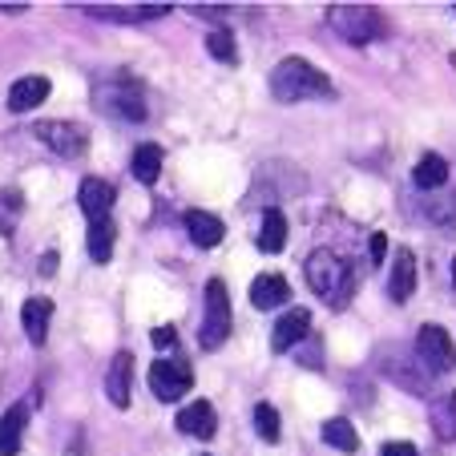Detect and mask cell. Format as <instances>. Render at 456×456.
<instances>
[{
    "instance_id": "7402d4cb",
    "label": "cell",
    "mask_w": 456,
    "mask_h": 456,
    "mask_svg": "<svg viewBox=\"0 0 456 456\" xmlns=\"http://www.w3.org/2000/svg\"><path fill=\"white\" fill-rule=\"evenodd\" d=\"M319 436H323V444L339 448V452H360V432H355V424L344 420V416H336V420H323Z\"/></svg>"
},
{
    "instance_id": "44dd1931",
    "label": "cell",
    "mask_w": 456,
    "mask_h": 456,
    "mask_svg": "<svg viewBox=\"0 0 456 456\" xmlns=\"http://www.w3.org/2000/svg\"><path fill=\"white\" fill-rule=\"evenodd\" d=\"M134 178L142 182V186H154L158 174H162V146H154V142H142L138 150H134Z\"/></svg>"
},
{
    "instance_id": "5b68a950",
    "label": "cell",
    "mask_w": 456,
    "mask_h": 456,
    "mask_svg": "<svg viewBox=\"0 0 456 456\" xmlns=\"http://www.w3.org/2000/svg\"><path fill=\"white\" fill-rule=\"evenodd\" d=\"M416 360L424 363L428 376H444V371L456 368V344L440 323H424L416 331Z\"/></svg>"
},
{
    "instance_id": "9a60e30c",
    "label": "cell",
    "mask_w": 456,
    "mask_h": 456,
    "mask_svg": "<svg viewBox=\"0 0 456 456\" xmlns=\"http://www.w3.org/2000/svg\"><path fill=\"white\" fill-rule=\"evenodd\" d=\"M215 428H218V416H215V404H210V400H194V404H186L178 412V432H186V436L210 440Z\"/></svg>"
},
{
    "instance_id": "ac0fdd59",
    "label": "cell",
    "mask_w": 456,
    "mask_h": 456,
    "mask_svg": "<svg viewBox=\"0 0 456 456\" xmlns=\"http://www.w3.org/2000/svg\"><path fill=\"white\" fill-rule=\"evenodd\" d=\"M182 223H186V231H190V239H194V247H218V242H223V218L218 215H207V210H186V218H182Z\"/></svg>"
},
{
    "instance_id": "9c48e42d",
    "label": "cell",
    "mask_w": 456,
    "mask_h": 456,
    "mask_svg": "<svg viewBox=\"0 0 456 456\" xmlns=\"http://www.w3.org/2000/svg\"><path fill=\"white\" fill-rule=\"evenodd\" d=\"M170 12V4H86V17L94 20H110V25H142V20H158Z\"/></svg>"
},
{
    "instance_id": "5bb4252c",
    "label": "cell",
    "mask_w": 456,
    "mask_h": 456,
    "mask_svg": "<svg viewBox=\"0 0 456 456\" xmlns=\"http://www.w3.org/2000/svg\"><path fill=\"white\" fill-rule=\"evenodd\" d=\"M416 291V255L408 247L396 250V258H392V279H387V295H392V303H408Z\"/></svg>"
},
{
    "instance_id": "d4e9b609",
    "label": "cell",
    "mask_w": 456,
    "mask_h": 456,
    "mask_svg": "<svg viewBox=\"0 0 456 456\" xmlns=\"http://www.w3.org/2000/svg\"><path fill=\"white\" fill-rule=\"evenodd\" d=\"M113 239H118V226H113L110 218L89 223V258H94V263H110L113 258Z\"/></svg>"
},
{
    "instance_id": "484cf974",
    "label": "cell",
    "mask_w": 456,
    "mask_h": 456,
    "mask_svg": "<svg viewBox=\"0 0 456 456\" xmlns=\"http://www.w3.org/2000/svg\"><path fill=\"white\" fill-rule=\"evenodd\" d=\"M283 424H279V412L271 404H255V432L263 440H267V444H279V436H283Z\"/></svg>"
},
{
    "instance_id": "7a4b0ae2",
    "label": "cell",
    "mask_w": 456,
    "mask_h": 456,
    "mask_svg": "<svg viewBox=\"0 0 456 456\" xmlns=\"http://www.w3.org/2000/svg\"><path fill=\"white\" fill-rule=\"evenodd\" d=\"M307 287L315 295H323V299H331V307H344L347 299H352L355 291V271L347 267L344 258L336 255L331 247H319L307 255Z\"/></svg>"
},
{
    "instance_id": "4316f807",
    "label": "cell",
    "mask_w": 456,
    "mask_h": 456,
    "mask_svg": "<svg viewBox=\"0 0 456 456\" xmlns=\"http://www.w3.org/2000/svg\"><path fill=\"white\" fill-rule=\"evenodd\" d=\"M20 210H25V194L20 190H4L0 194V234H12Z\"/></svg>"
},
{
    "instance_id": "e0dca14e",
    "label": "cell",
    "mask_w": 456,
    "mask_h": 456,
    "mask_svg": "<svg viewBox=\"0 0 456 456\" xmlns=\"http://www.w3.org/2000/svg\"><path fill=\"white\" fill-rule=\"evenodd\" d=\"M49 89H53L49 77H41V73L12 81V89H9V110H12V113H28L33 105H41L45 97H49Z\"/></svg>"
},
{
    "instance_id": "f1b7e54d",
    "label": "cell",
    "mask_w": 456,
    "mask_h": 456,
    "mask_svg": "<svg viewBox=\"0 0 456 456\" xmlns=\"http://www.w3.org/2000/svg\"><path fill=\"white\" fill-rule=\"evenodd\" d=\"M424 218L440 223V226H456V199H432L428 207H424Z\"/></svg>"
},
{
    "instance_id": "83f0119b",
    "label": "cell",
    "mask_w": 456,
    "mask_h": 456,
    "mask_svg": "<svg viewBox=\"0 0 456 456\" xmlns=\"http://www.w3.org/2000/svg\"><path fill=\"white\" fill-rule=\"evenodd\" d=\"M207 53H210L215 61H226V65H234V61H239V49H234V37H231V33H223V28L207 37Z\"/></svg>"
},
{
    "instance_id": "6da1fadb",
    "label": "cell",
    "mask_w": 456,
    "mask_h": 456,
    "mask_svg": "<svg viewBox=\"0 0 456 456\" xmlns=\"http://www.w3.org/2000/svg\"><path fill=\"white\" fill-rule=\"evenodd\" d=\"M271 94H275V102H319V97H331L336 89H331L328 73L315 69L307 57H283L271 69Z\"/></svg>"
},
{
    "instance_id": "4dcf8cb0",
    "label": "cell",
    "mask_w": 456,
    "mask_h": 456,
    "mask_svg": "<svg viewBox=\"0 0 456 456\" xmlns=\"http://www.w3.org/2000/svg\"><path fill=\"white\" fill-rule=\"evenodd\" d=\"M379 456H420V452H416V444H408V440H387V444L379 448Z\"/></svg>"
},
{
    "instance_id": "4fadbf2b",
    "label": "cell",
    "mask_w": 456,
    "mask_h": 456,
    "mask_svg": "<svg viewBox=\"0 0 456 456\" xmlns=\"http://www.w3.org/2000/svg\"><path fill=\"white\" fill-rule=\"evenodd\" d=\"M49 319H53V299H45V295L25 299V307H20V328H25L33 347H41L45 339H49Z\"/></svg>"
},
{
    "instance_id": "f546056e",
    "label": "cell",
    "mask_w": 456,
    "mask_h": 456,
    "mask_svg": "<svg viewBox=\"0 0 456 456\" xmlns=\"http://www.w3.org/2000/svg\"><path fill=\"white\" fill-rule=\"evenodd\" d=\"M150 339H154V347H158V352H166V347H174V344H178V331H174L170 323H162V328H154V331H150Z\"/></svg>"
},
{
    "instance_id": "8fae6325",
    "label": "cell",
    "mask_w": 456,
    "mask_h": 456,
    "mask_svg": "<svg viewBox=\"0 0 456 456\" xmlns=\"http://www.w3.org/2000/svg\"><path fill=\"white\" fill-rule=\"evenodd\" d=\"M311 336V311L307 307H291L271 331V352H291L295 344Z\"/></svg>"
},
{
    "instance_id": "7c38bea8",
    "label": "cell",
    "mask_w": 456,
    "mask_h": 456,
    "mask_svg": "<svg viewBox=\"0 0 456 456\" xmlns=\"http://www.w3.org/2000/svg\"><path fill=\"white\" fill-rule=\"evenodd\" d=\"M129 392H134V355L118 352L105 371V396L113 408H129Z\"/></svg>"
},
{
    "instance_id": "2e32d148",
    "label": "cell",
    "mask_w": 456,
    "mask_h": 456,
    "mask_svg": "<svg viewBox=\"0 0 456 456\" xmlns=\"http://www.w3.org/2000/svg\"><path fill=\"white\" fill-rule=\"evenodd\" d=\"M287 299H291V287H287V279L275 275V271H267V275H258L255 283H250V303H255V311H271Z\"/></svg>"
},
{
    "instance_id": "d6986e66",
    "label": "cell",
    "mask_w": 456,
    "mask_h": 456,
    "mask_svg": "<svg viewBox=\"0 0 456 456\" xmlns=\"http://www.w3.org/2000/svg\"><path fill=\"white\" fill-rule=\"evenodd\" d=\"M25 424H28V404H12L9 412L0 416V456H17L20 452Z\"/></svg>"
},
{
    "instance_id": "d6a6232c",
    "label": "cell",
    "mask_w": 456,
    "mask_h": 456,
    "mask_svg": "<svg viewBox=\"0 0 456 456\" xmlns=\"http://www.w3.org/2000/svg\"><path fill=\"white\" fill-rule=\"evenodd\" d=\"M41 275H57V255H53V250L41 255Z\"/></svg>"
},
{
    "instance_id": "8992f818",
    "label": "cell",
    "mask_w": 456,
    "mask_h": 456,
    "mask_svg": "<svg viewBox=\"0 0 456 456\" xmlns=\"http://www.w3.org/2000/svg\"><path fill=\"white\" fill-rule=\"evenodd\" d=\"M41 146H49L57 158H81L89 150V134L77 121H33L28 129Z\"/></svg>"
},
{
    "instance_id": "ffe728a7",
    "label": "cell",
    "mask_w": 456,
    "mask_h": 456,
    "mask_svg": "<svg viewBox=\"0 0 456 456\" xmlns=\"http://www.w3.org/2000/svg\"><path fill=\"white\" fill-rule=\"evenodd\" d=\"M255 242H258L263 255H279V250L287 247V218H283L279 207H267V215H263V231L255 234Z\"/></svg>"
},
{
    "instance_id": "3957f363",
    "label": "cell",
    "mask_w": 456,
    "mask_h": 456,
    "mask_svg": "<svg viewBox=\"0 0 456 456\" xmlns=\"http://www.w3.org/2000/svg\"><path fill=\"white\" fill-rule=\"evenodd\" d=\"M331 33H339L347 45H371L387 33V20L371 4H331L328 9Z\"/></svg>"
},
{
    "instance_id": "277c9868",
    "label": "cell",
    "mask_w": 456,
    "mask_h": 456,
    "mask_svg": "<svg viewBox=\"0 0 456 456\" xmlns=\"http://www.w3.org/2000/svg\"><path fill=\"white\" fill-rule=\"evenodd\" d=\"M231 336V291H226L223 279H210L207 283V315H202V331L199 344L207 352H218Z\"/></svg>"
},
{
    "instance_id": "836d02e7",
    "label": "cell",
    "mask_w": 456,
    "mask_h": 456,
    "mask_svg": "<svg viewBox=\"0 0 456 456\" xmlns=\"http://www.w3.org/2000/svg\"><path fill=\"white\" fill-rule=\"evenodd\" d=\"M452 287H456V258H452Z\"/></svg>"
},
{
    "instance_id": "30bf717a",
    "label": "cell",
    "mask_w": 456,
    "mask_h": 456,
    "mask_svg": "<svg viewBox=\"0 0 456 456\" xmlns=\"http://www.w3.org/2000/svg\"><path fill=\"white\" fill-rule=\"evenodd\" d=\"M113 199H118V190H113L105 178H86V182H81V190H77L81 215H86L89 223H102V218H110Z\"/></svg>"
},
{
    "instance_id": "603a6c76",
    "label": "cell",
    "mask_w": 456,
    "mask_h": 456,
    "mask_svg": "<svg viewBox=\"0 0 456 456\" xmlns=\"http://www.w3.org/2000/svg\"><path fill=\"white\" fill-rule=\"evenodd\" d=\"M428 424L436 428L440 440H456V392H444V396L432 400Z\"/></svg>"
},
{
    "instance_id": "cb8c5ba5",
    "label": "cell",
    "mask_w": 456,
    "mask_h": 456,
    "mask_svg": "<svg viewBox=\"0 0 456 456\" xmlns=\"http://www.w3.org/2000/svg\"><path fill=\"white\" fill-rule=\"evenodd\" d=\"M412 182L420 190H440L448 182V162L440 154H424L420 162H416V170H412Z\"/></svg>"
},
{
    "instance_id": "52a82bcc",
    "label": "cell",
    "mask_w": 456,
    "mask_h": 456,
    "mask_svg": "<svg viewBox=\"0 0 456 456\" xmlns=\"http://www.w3.org/2000/svg\"><path fill=\"white\" fill-rule=\"evenodd\" d=\"M94 97H97V105H102L105 113H113V118H121V121H146V113H150L146 110V97L129 86L126 77L102 81Z\"/></svg>"
},
{
    "instance_id": "1f68e13d",
    "label": "cell",
    "mask_w": 456,
    "mask_h": 456,
    "mask_svg": "<svg viewBox=\"0 0 456 456\" xmlns=\"http://www.w3.org/2000/svg\"><path fill=\"white\" fill-rule=\"evenodd\" d=\"M384 250H387V234H371V258L384 263Z\"/></svg>"
},
{
    "instance_id": "ba28073f",
    "label": "cell",
    "mask_w": 456,
    "mask_h": 456,
    "mask_svg": "<svg viewBox=\"0 0 456 456\" xmlns=\"http://www.w3.org/2000/svg\"><path fill=\"white\" fill-rule=\"evenodd\" d=\"M194 387V371L182 360H158L150 363V392H154L162 404H174Z\"/></svg>"
}]
</instances>
